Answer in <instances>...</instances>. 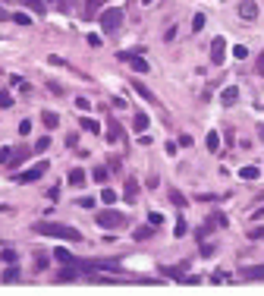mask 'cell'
<instances>
[{"mask_svg":"<svg viewBox=\"0 0 264 296\" xmlns=\"http://www.w3.org/2000/svg\"><path fill=\"white\" fill-rule=\"evenodd\" d=\"M32 230L41 233V236L66 239V243H82V233H79V230H75V227H66V224H57V220H38Z\"/></svg>","mask_w":264,"mask_h":296,"instance_id":"obj_1","label":"cell"},{"mask_svg":"<svg viewBox=\"0 0 264 296\" xmlns=\"http://www.w3.org/2000/svg\"><path fill=\"white\" fill-rule=\"evenodd\" d=\"M123 7H110V10H104L101 13V29L104 32H120V26H123Z\"/></svg>","mask_w":264,"mask_h":296,"instance_id":"obj_2","label":"cell"},{"mask_svg":"<svg viewBox=\"0 0 264 296\" xmlns=\"http://www.w3.org/2000/svg\"><path fill=\"white\" fill-rule=\"evenodd\" d=\"M94 220H98L101 227H123L126 224V214L117 211V208H104V211H98V217H94Z\"/></svg>","mask_w":264,"mask_h":296,"instance_id":"obj_3","label":"cell"},{"mask_svg":"<svg viewBox=\"0 0 264 296\" xmlns=\"http://www.w3.org/2000/svg\"><path fill=\"white\" fill-rule=\"evenodd\" d=\"M47 174V161H38V164H32L29 170H22L16 177V183H35V180H41Z\"/></svg>","mask_w":264,"mask_h":296,"instance_id":"obj_4","label":"cell"},{"mask_svg":"<svg viewBox=\"0 0 264 296\" xmlns=\"http://www.w3.org/2000/svg\"><path fill=\"white\" fill-rule=\"evenodd\" d=\"M117 57H120L123 63H129L136 72H148V69H151V66H148V60H145V57H139V54H123V51H120Z\"/></svg>","mask_w":264,"mask_h":296,"instance_id":"obj_5","label":"cell"},{"mask_svg":"<svg viewBox=\"0 0 264 296\" xmlns=\"http://www.w3.org/2000/svg\"><path fill=\"white\" fill-rule=\"evenodd\" d=\"M223 57H226V41H223V38H214V41H211V63L220 66Z\"/></svg>","mask_w":264,"mask_h":296,"instance_id":"obj_6","label":"cell"},{"mask_svg":"<svg viewBox=\"0 0 264 296\" xmlns=\"http://www.w3.org/2000/svg\"><path fill=\"white\" fill-rule=\"evenodd\" d=\"M239 16L245 22H255L258 19V4H255V0H242V4H239Z\"/></svg>","mask_w":264,"mask_h":296,"instance_id":"obj_7","label":"cell"},{"mask_svg":"<svg viewBox=\"0 0 264 296\" xmlns=\"http://www.w3.org/2000/svg\"><path fill=\"white\" fill-rule=\"evenodd\" d=\"M239 274L242 281H264V265H245Z\"/></svg>","mask_w":264,"mask_h":296,"instance_id":"obj_8","label":"cell"},{"mask_svg":"<svg viewBox=\"0 0 264 296\" xmlns=\"http://www.w3.org/2000/svg\"><path fill=\"white\" fill-rule=\"evenodd\" d=\"M120 139H123L120 120H117V117H107V142H120Z\"/></svg>","mask_w":264,"mask_h":296,"instance_id":"obj_9","label":"cell"},{"mask_svg":"<svg viewBox=\"0 0 264 296\" xmlns=\"http://www.w3.org/2000/svg\"><path fill=\"white\" fill-rule=\"evenodd\" d=\"M85 177H88V174H85L82 167H72V170L66 174V183H72V186H85Z\"/></svg>","mask_w":264,"mask_h":296,"instance_id":"obj_10","label":"cell"},{"mask_svg":"<svg viewBox=\"0 0 264 296\" xmlns=\"http://www.w3.org/2000/svg\"><path fill=\"white\" fill-rule=\"evenodd\" d=\"M161 271H164V277H173V281H182V277H186V265H176V268L173 265H164Z\"/></svg>","mask_w":264,"mask_h":296,"instance_id":"obj_11","label":"cell"},{"mask_svg":"<svg viewBox=\"0 0 264 296\" xmlns=\"http://www.w3.org/2000/svg\"><path fill=\"white\" fill-rule=\"evenodd\" d=\"M220 101H223L226 107H230V104H236V101H239V88H236V85L223 88V91H220Z\"/></svg>","mask_w":264,"mask_h":296,"instance_id":"obj_12","label":"cell"},{"mask_svg":"<svg viewBox=\"0 0 264 296\" xmlns=\"http://www.w3.org/2000/svg\"><path fill=\"white\" fill-rule=\"evenodd\" d=\"M151 236H154V224H145V227H139L136 233H132V239H136V243H145V239H151Z\"/></svg>","mask_w":264,"mask_h":296,"instance_id":"obj_13","label":"cell"},{"mask_svg":"<svg viewBox=\"0 0 264 296\" xmlns=\"http://www.w3.org/2000/svg\"><path fill=\"white\" fill-rule=\"evenodd\" d=\"M151 126V120H148V114H136L132 117V129H136V133H145V129Z\"/></svg>","mask_w":264,"mask_h":296,"instance_id":"obj_14","label":"cell"},{"mask_svg":"<svg viewBox=\"0 0 264 296\" xmlns=\"http://www.w3.org/2000/svg\"><path fill=\"white\" fill-rule=\"evenodd\" d=\"M29 158V152H25V148H13V158H10V164H7V167H19V164H22Z\"/></svg>","mask_w":264,"mask_h":296,"instance_id":"obj_15","label":"cell"},{"mask_svg":"<svg viewBox=\"0 0 264 296\" xmlns=\"http://www.w3.org/2000/svg\"><path fill=\"white\" fill-rule=\"evenodd\" d=\"M98 7H101V0H85L82 16H85V19H94V16H98Z\"/></svg>","mask_w":264,"mask_h":296,"instance_id":"obj_16","label":"cell"},{"mask_svg":"<svg viewBox=\"0 0 264 296\" xmlns=\"http://www.w3.org/2000/svg\"><path fill=\"white\" fill-rule=\"evenodd\" d=\"M41 120H44V126H47V129H57V126H60V114H54V110H44Z\"/></svg>","mask_w":264,"mask_h":296,"instance_id":"obj_17","label":"cell"},{"mask_svg":"<svg viewBox=\"0 0 264 296\" xmlns=\"http://www.w3.org/2000/svg\"><path fill=\"white\" fill-rule=\"evenodd\" d=\"M4 284H16L19 281V268L16 265H7V271H4V277H0Z\"/></svg>","mask_w":264,"mask_h":296,"instance_id":"obj_18","label":"cell"},{"mask_svg":"<svg viewBox=\"0 0 264 296\" xmlns=\"http://www.w3.org/2000/svg\"><path fill=\"white\" fill-rule=\"evenodd\" d=\"M204 148H207V152H217V148H220V136L217 133H207L204 136Z\"/></svg>","mask_w":264,"mask_h":296,"instance_id":"obj_19","label":"cell"},{"mask_svg":"<svg viewBox=\"0 0 264 296\" xmlns=\"http://www.w3.org/2000/svg\"><path fill=\"white\" fill-rule=\"evenodd\" d=\"M132 88H136V91H139V95H142L145 101H151V104H157V98H154V95H151V91H148V85H142V82H132Z\"/></svg>","mask_w":264,"mask_h":296,"instance_id":"obj_20","label":"cell"},{"mask_svg":"<svg viewBox=\"0 0 264 296\" xmlns=\"http://www.w3.org/2000/svg\"><path fill=\"white\" fill-rule=\"evenodd\" d=\"M136 195H139V183L126 180V202H136Z\"/></svg>","mask_w":264,"mask_h":296,"instance_id":"obj_21","label":"cell"},{"mask_svg":"<svg viewBox=\"0 0 264 296\" xmlns=\"http://www.w3.org/2000/svg\"><path fill=\"white\" fill-rule=\"evenodd\" d=\"M25 7H32L35 16H44V10H47V7H44V0H25Z\"/></svg>","mask_w":264,"mask_h":296,"instance_id":"obj_22","label":"cell"},{"mask_svg":"<svg viewBox=\"0 0 264 296\" xmlns=\"http://www.w3.org/2000/svg\"><path fill=\"white\" fill-rule=\"evenodd\" d=\"M239 177H242V180H258V177H261V170L249 164V167H242V170H239Z\"/></svg>","mask_w":264,"mask_h":296,"instance_id":"obj_23","label":"cell"},{"mask_svg":"<svg viewBox=\"0 0 264 296\" xmlns=\"http://www.w3.org/2000/svg\"><path fill=\"white\" fill-rule=\"evenodd\" d=\"M54 258H57V262H63V265H72V262H75V258H72V255H69V252H66L63 246H60V249L54 252Z\"/></svg>","mask_w":264,"mask_h":296,"instance_id":"obj_24","label":"cell"},{"mask_svg":"<svg viewBox=\"0 0 264 296\" xmlns=\"http://www.w3.org/2000/svg\"><path fill=\"white\" fill-rule=\"evenodd\" d=\"M79 126H82V129H88V133H101V129H98V120H91V117H82V120H79Z\"/></svg>","mask_w":264,"mask_h":296,"instance_id":"obj_25","label":"cell"},{"mask_svg":"<svg viewBox=\"0 0 264 296\" xmlns=\"http://www.w3.org/2000/svg\"><path fill=\"white\" fill-rule=\"evenodd\" d=\"M170 202H173L176 208H186V195H182L179 189H170Z\"/></svg>","mask_w":264,"mask_h":296,"instance_id":"obj_26","label":"cell"},{"mask_svg":"<svg viewBox=\"0 0 264 296\" xmlns=\"http://www.w3.org/2000/svg\"><path fill=\"white\" fill-rule=\"evenodd\" d=\"M101 202H104V205H113V202H117V192H113V189H101Z\"/></svg>","mask_w":264,"mask_h":296,"instance_id":"obj_27","label":"cell"},{"mask_svg":"<svg viewBox=\"0 0 264 296\" xmlns=\"http://www.w3.org/2000/svg\"><path fill=\"white\" fill-rule=\"evenodd\" d=\"M91 180H94V183H104V180H107V167H94V170H91Z\"/></svg>","mask_w":264,"mask_h":296,"instance_id":"obj_28","label":"cell"},{"mask_svg":"<svg viewBox=\"0 0 264 296\" xmlns=\"http://www.w3.org/2000/svg\"><path fill=\"white\" fill-rule=\"evenodd\" d=\"M47 145H50V136H41V139L35 142V152H38V155H41V152H47Z\"/></svg>","mask_w":264,"mask_h":296,"instance_id":"obj_29","label":"cell"},{"mask_svg":"<svg viewBox=\"0 0 264 296\" xmlns=\"http://www.w3.org/2000/svg\"><path fill=\"white\" fill-rule=\"evenodd\" d=\"M233 57L245 60V57H249V47H245V44H236V47H233Z\"/></svg>","mask_w":264,"mask_h":296,"instance_id":"obj_30","label":"cell"},{"mask_svg":"<svg viewBox=\"0 0 264 296\" xmlns=\"http://www.w3.org/2000/svg\"><path fill=\"white\" fill-rule=\"evenodd\" d=\"M0 258H4L7 265H16V252L13 249H4V252H0Z\"/></svg>","mask_w":264,"mask_h":296,"instance_id":"obj_31","label":"cell"},{"mask_svg":"<svg viewBox=\"0 0 264 296\" xmlns=\"http://www.w3.org/2000/svg\"><path fill=\"white\" fill-rule=\"evenodd\" d=\"M47 268V255H35V271H44Z\"/></svg>","mask_w":264,"mask_h":296,"instance_id":"obj_32","label":"cell"},{"mask_svg":"<svg viewBox=\"0 0 264 296\" xmlns=\"http://www.w3.org/2000/svg\"><path fill=\"white\" fill-rule=\"evenodd\" d=\"M13 22H16V26H29L32 19H29V16H25V13H16V16H13Z\"/></svg>","mask_w":264,"mask_h":296,"instance_id":"obj_33","label":"cell"},{"mask_svg":"<svg viewBox=\"0 0 264 296\" xmlns=\"http://www.w3.org/2000/svg\"><path fill=\"white\" fill-rule=\"evenodd\" d=\"M13 158V148H0V164H10Z\"/></svg>","mask_w":264,"mask_h":296,"instance_id":"obj_34","label":"cell"},{"mask_svg":"<svg viewBox=\"0 0 264 296\" xmlns=\"http://www.w3.org/2000/svg\"><path fill=\"white\" fill-rule=\"evenodd\" d=\"M192 29H195V32H201V29H204V16H201V13H195V19H192Z\"/></svg>","mask_w":264,"mask_h":296,"instance_id":"obj_35","label":"cell"},{"mask_svg":"<svg viewBox=\"0 0 264 296\" xmlns=\"http://www.w3.org/2000/svg\"><path fill=\"white\" fill-rule=\"evenodd\" d=\"M13 104V95L10 91H0V107H10Z\"/></svg>","mask_w":264,"mask_h":296,"instance_id":"obj_36","label":"cell"},{"mask_svg":"<svg viewBox=\"0 0 264 296\" xmlns=\"http://www.w3.org/2000/svg\"><path fill=\"white\" fill-rule=\"evenodd\" d=\"M186 230H189V227H186V220L179 217V220H176V233H173V236H186Z\"/></svg>","mask_w":264,"mask_h":296,"instance_id":"obj_37","label":"cell"},{"mask_svg":"<svg viewBox=\"0 0 264 296\" xmlns=\"http://www.w3.org/2000/svg\"><path fill=\"white\" fill-rule=\"evenodd\" d=\"M75 107H79V110H91V104H88V98H75Z\"/></svg>","mask_w":264,"mask_h":296,"instance_id":"obj_38","label":"cell"},{"mask_svg":"<svg viewBox=\"0 0 264 296\" xmlns=\"http://www.w3.org/2000/svg\"><path fill=\"white\" fill-rule=\"evenodd\" d=\"M79 208H94V199H88V195L79 199Z\"/></svg>","mask_w":264,"mask_h":296,"instance_id":"obj_39","label":"cell"},{"mask_svg":"<svg viewBox=\"0 0 264 296\" xmlns=\"http://www.w3.org/2000/svg\"><path fill=\"white\" fill-rule=\"evenodd\" d=\"M255 69H258V72H261V76H264V51H261V57H258V60H255Z\"/></svg>","mask_w":264,"mask_h":296,"instance_id":"obj_40","label":"cell"},{"mask_svg":"<svg viewBox=\"0 0 264 296\" xmlns=\"http://www.w3.org/2000/svg\"><path fill=\"white\" fill-rule=\"evenodd\" d=\"M19 133H22V136H25V133H32V123H29V120H22V123H19Z\"/></svg>","mask_w":264,"mask_h":296,"instance_id":"obj_41","label":"cell"},{"mask_svg":"<svg viewBox=\"0 0 264 296\" xmlns=\"http://www.w3.org/2000/svg\"><path fill=\"white\" fill-rule=\"evenodd\" d=\"M148 220H151V224H154V227H157V224H161V220H164V217H161L157 211H151V214H148Z\"/></svg>","mask_w":264,"mask_h":296,"instance_id":"obj_42","label":"cell"},{"mask_svg":"<svg viewBox=\"0 0 264 296\" xmlns=\"http://www.w3.org/2000/svg\"><path fill=\"white\" fill-rule=\"evenodd\" d=\"M249 236H252V239H261V236H264V227H255V230H249Z\"/></svg>","mask_w":264,"mask_h":296,"instance_id":"obj_43","label":"cell"},{"mask_svg":"<svg viewBox=\"0 0 264 296\" xmlns=\"http://www.w3.org/2000/svg\"><path fill=\"white\" fill-rule=\"evenodd\" d=\"M66 145H69V148H72V145H79V136H75V133H69V136H66Z\"/></svg>","mask_w":264,"mask_h":296,"instance_id":"obj_44","label":"cell"},{"mask_svg":"<svg viewBox=\"0 0 264 296\" xmlns=\"http://www.w3.org/2000/svg\"><path fill=\"white\" fill-rule=\"evenodd\" d=\"M7 19H13V16H10V13H7L4 7H0V22H7Z\"/></svg>","mask_w":264,"mask_h":296,"instance_id":"obj_45","label":"cell"},{"mask_svg":"<svg viewBox=\"0 0 264 296\" xmlns=\"http://www.w3.org/2000/svg\"><path fill=\"white\" fill-rule=\"evenodd\" d=\"M255 217H264V205H261V208H258V211H255Z\"/></svg>","mask_w":264,"mask_h":296,"instance_id":"obj_46","label":"cell"},{"mask_svg":"<svg viewBox=\"0 0 264 296\" xmlns=\"http://www.w3.org/2000/svg\"><path fill=\"white\" fill-rule=\"evenodd\" d=\"M148 4H151V0H145V7H148Z\"/></svg>","mask_w":264,"mask_h":296,"instance_id":"obj_47","label":"cell"}]
</instances>
